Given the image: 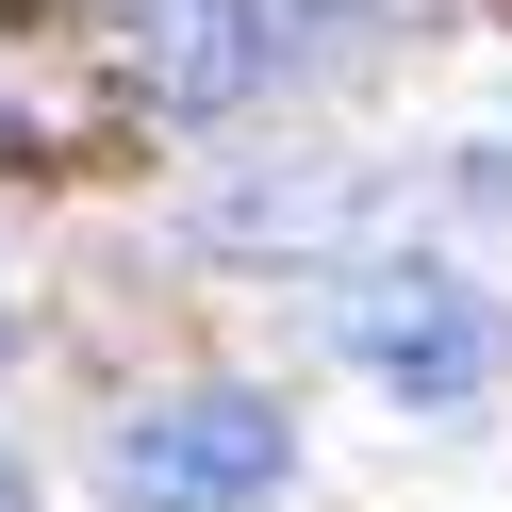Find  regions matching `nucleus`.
<instances>
[{
	"label": "nucleus",
	"instance_id": "nucleus-4",
	"mask_svg": "<svg viewBox=\"0 0 512 512\" xmlns=\"http://www.w3.org/2000/svg\"><path fill=\"white\" fill-rule=\"evenodd\" d=\"M0 512H34V463H17V446H0Z\"/></svg>",
	"mask_w": 512,
	"mask_h": 512
},
{
	"label": "nucleus",
	"instance_id": "nucleus-1",
	"mask_svg": "<svg viewBox=\"0 0 512 512\" xmlns=\"http://www.w3.org/2000/svg\"><path fill=\"white\" fill-rule=\"evenodd\" d=\"M298 479V413L248 397V380H199V397H149L100 430V496L116 512H265Z\"/></svg>",
	"mask_w": 512,
	"mask_h": 512
},
{
	"label": "nucleus",
	"instance_id": "nucleus-2",
	"mask_svg": "<svg viewBox=\"0 0 512 512\" xmlns=\"http://www.w3.org/2000/svg\"><path fill=\"white\" fill-rule=\"evenodd\" d=\"M331 347L380 380V397H413V413H463L479 380L512 364V314L479 298V281H446V265H364L331 298Z\"/></svg>",
	"mask_w": 512,
	"mask_h": 512
},
{
	"label": "nucleus",
	"instance_id": "nucleus-3",
	"mask_svg": "<svg viewBox=\"0 0 512 512\" xmlns=\"http://www.w3.org/2000/svg\"><path fill=\"white\" fill-rule=\"evenodd\" d=\"M83 34H100V67H116L133 116H215V100H248V67H265L248 0H100Z\"/></svg>",
	"mask_w": 512,
	"mask_h": 512
}]
</instances>
